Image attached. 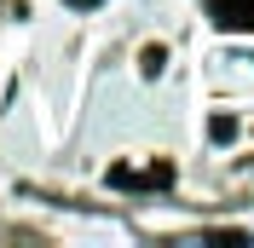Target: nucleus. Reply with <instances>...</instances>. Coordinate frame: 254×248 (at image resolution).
Returning <instances> with one entry per match:
<instances>
[{"mask_svg":"<svg viewBox=\"0 0 254 248\" xmlns=\"http://www.w3.org/2000/svg\"><path fill=\"white\" fill-rule=\"evenodd\" d=\"M144 75H162V47H144Z\"/></svg>","mask_w":254,"mask_h":248,"instance_id":"7ed1b4c3","label":"nucleus"},{"mask_svg":"<svg viewBox=\"0 0 254 248\" xmlns=\"http://www.w3.org/2000/svg\"><path fill=\"white\" fill-rule=\"evenodd\" d=\"M208 133H214V139H237V122H231V116H214V122H208Z\"/></svg>","mask_w":254,"mask_h":248,"instance_id":"f03ea898","label":"nucleus"},{"mask_svg":"<svg viewBox=\"0 0 254 248\" xmlns=\"http://www.w3.org/2000/svg\"><path fill=\"white\" fill-rule=\"evenodd\" d=\"M214 23L220 29H254V0H214Z\"/></svg>","mask_w":254,"mask_h":248,"instance_id":"f257e3e1","label":"nucleus"}]
</instances>
